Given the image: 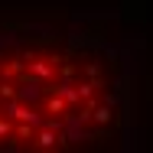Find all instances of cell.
Listing matches in <instances>:
<instances>
[{
	"label": "cell",
	"instance_id": "cell-1",
	"mask_svg": "<svg viewBox=\"0 0 153 153\" xmlns=\"http://www.w3.org/2000/svg\"><path fill=\"white\" fill-rule=\"evenodd\" d=\"M7 134H10V124H7L3 117H0V137H7Z\"/></svg>",
	"mask_w": 153,
	"mask_h": 153
}]
</instances>
